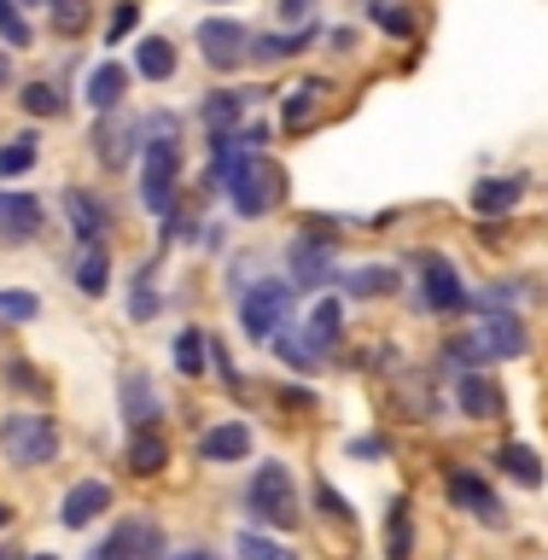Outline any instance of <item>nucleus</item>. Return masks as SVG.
<instances>
[{"label": "nucleus", "mask_w": 548, "mask_h": 560, "mask_svg": "<svg viewBox=\"0 0 548 560\" xmlns=\"http://www.w3.org/2000/svg\"><path fill=\"white\" fill-rule=\"evenodd\" d=\"M65 438H59V420L53 415H7L0 420V455L18 467V472H42L59 462Z\"/></svg>", "instance_id": "nucleus-1"}, {"label": "nucleus", "mask_w": 548, "mask_h": 560, "mask_svg": "<svg viewBox=\"0 0 548 560\" xmlns=\"http://www.w3.org/2000/svg\"><path fill=\"white\" fill-rule=\"evenodd\" d=\"M525 327H520V315L508 310V315H485L479 327H467L462 339L450 345V357L462 362V368H479V362H508V357H525Z\"/></svg>", "instance_id": "nucleus-2"}, {"label": "nucleus", "mask_w": 548, "mask_h": 560, "mask_svg": "<svg viewBox=\"0 0 548 560\" xmlns=\"http://www.w3.org/2000/svg\"><path fill=\"white\" fill-rule=\"evenodd\" d=\"M245 508H252L257 525H280V532H292V525L304 520V508H298V485H292V472L280 462L257 467L252 490H245Z\"/></svg>", "instance_id": "nucleus-3"}, {"label": "nucleus", "mask_w": 548, "mask_h": 560, "mask_svg": "<svg viewBox=\"0 0 548 560\" xmlns=\"http://www.w3.org/2000/svg\"><path fill=\"white\" fill-rule=\"evenodd\" d=\"M228 199H234V210H240V217H269V210L280 205V199H287V175H280L275 164H269V158H245V164L234 170V175H228Z\"/></svg>", "instance_id": "nucleus-4"}, {"label": "nucleus", "mask_w": 548, "mask_h": 560, "mask_svg": "<svg viewBox=\"0 0 548 560\" xmlns=\"http://www.w3.org/2000/svg\"><path fill=\"white\" fill-rule=\"evenodd\" d=\"M88 560H170V542H164V525L135 514L123 520L117 532H105L94 549H88Z\"/></svg>", "instance_id": "nucleus-5"}, {"label": "nucleus", "mask_w": 548, "mask_h": 560, "mask_svg": "<svg viewBox=\"0 0 548 560\" xmlns=\"http://www.w3.org/2000/svg\"><path fill=\"white\" fill-rule=\"evenodd\" d=\"M175 175H182V147H175L170 135L147 140V158H140V205L158 210V217H170V205H175Z\"/></svg>", "instance_id": "nucleus-6"}, {"label": "nucleus", "mask_w": 548, "mask_h": 560, "mask_svg": "<svg viewBox=\"0 0 548 560\" xmlns=\"http://www.w3.org/2000/svg\"><path fill=\"white\" fill-rule=\"evenodd\" d=\"M287 322H292V280H263L240 298V327L252 339H275V332H287Z\"/></svg>", "instance_id": "nucleus-7"}, {"label": "nucleus", "mask_w": 548, "mask_h": 560, "mask_svg": "<svg viewBox=\"0 0 548 560\" xmlns=\"http://www.w3.org/2000/svg\"><path fill=\"white\" fill-rule=\"evenodd\" d=\"M455 409H462V420H502L508 415V397L502 385L479 374V368H462L455 374Z\"/></svg>", "instance_id": "nucleus-8"}, {"label": "nucleus", "mask_w": 548, "mask_h": 560, "mask_svg": "<svg viewBox=\"0 0 548 560\" xmlns=\"http://www.w3.org/2000/svg\"><path fill=\"white\" fill-rule=\"evenodd\" d=\"M199 47H205V59L217 70L252 59V35H245L240 18H205V24H199Z\"/></svg>", "instance_id": "nucleus-9"}, {"label": "nucleus", "mask_w": 548, "mask_h": 560, "mask_svg": "<svg viewBox=\"0 0 548 560\" xmlns=\"http://www.w3.org/2000/svg\"><path fill=\"white\" fill-rule=\"evenodd\" d=\"M420 298H427V310H438V315H455V310H467L473 298H467V287H462V275H455V262H444V257H420Z\"/></svg>", "instance_id": "nucleus-10"}, {"label": "nucleus", "mask_w": 548, "mask_h": 560, "mask_svg": "<svg viewBox=\"0 0 548 560\" xmlns=\"http://www.w3.org/2000/svg\"><path fill=\"white\" fill-rule=\"evenodd\" d=\"M105 514H112V485L105 479H77L59 502V520L70 525V532H88V525L105 520Z\"/></svg>", "instance_id": "nucleus-11"}, {"label": "nucleus", "mask_w": 548, "mask_h": 560, "mask_svg": "<svg viewBox=\"0 0 548 560\" xmlns=\"http://www.w3.org/2000/svg\"><path fill=\"white\" fill-rule=\"evenodd\" d=\"M444 490H450V502H455V508H467V514H479L485 525H497V520H502V502H497V490H490V485L479 479V472H467V467H450Z\"/></svg>", "instance_id": "nucleus-12"}, {"label": "nucleus", "mask_w": 548, "mask_h": 560, "mask_svg": "<svg viewBox=\"0 0 548 560\" xmlns=\"http://www.w3.org/2000/svg\"><path fill=\"white\" fill-rule=\"evenodd\" d=\"M117 397H123V420H129V432H140V427H158V420H164V402H158L152 380L140 374V368H129V374H123Z\"/></svg>", "instance_id": "nucleus-13"}, {"label": "nucleus", "mask_w": 548, "mask_h": 560, "mask_svg": "<svg viewBox=\"0 0 548 560\" xmlns=\"http://www.w3.org/2000/svg\"><path fill=\"white\" fill-rule=\"evenodd\" d=\"M199 455H205L210 467L245 462V455H252V427H245V420H217V427L199 438Z\"/></svg>", "instance_id": "nucleus-14"}, {"label": "nucleus", "mask_w": 548, "mask_h": 560, "mask_svg": "<svg viewBox=\"0 0 548 560\" xmlns=\"http://www.w3.org/2000/svg\"><path fill=\"white\" fill-rule=\"evenodd\" d=\"M0 234L18 240V245L42 234V199H30V192H0Z\"/></svg>", "instance_id": "nucleus-15"}, {"label": "nucleus", "mask_w": 548, "mask_h": 560, "mask_svg": "<svg viewBox=\"0 0 548 560\" xmlns=\"http://www.w3.org/2000/svg\"><path fill=\"white\" fill-rule=\"evenodd\" d=\"M135 147H140V122H129V117H105V122H100V135H94L100 164L123 170V164L135 158Z\"/></svg>", "instance_id": "nucleus-16"}, {"label": "nucleus", "mask_w": 548, "mask_h": 560, "mask_svg": "<svg viewBox=\"0 0 548 560\" xmlns=\"http://www.w3.org/2000/svg\"><path fill=\"white\" fill-rule=\"evenodd\" d=\"M164 467H170V438L158 432V427L129 432V472H140V479H158Z\"/></svg>", "instance_id": "nucleus-17"}, {"label": "nucleus", "mask_w": 548, "mask_h": 560, "mask_svg": "<svg viewBox=\"0 0 548 560\" xmlns=\"http://www.w3.org/2000/svg\"><path fill=\"white\" fill-rule=\"evenodd\" d=\"M65 217H70V228H77V240H82V245H100V240H105V228H112L105 205H100V199H88L82 187H70V192H65Z\"/></svg>", "instance_id": "nucleus-18"}, {"label": "nucleus", "mask_w": 548, "mask_h": 560, "mask_svg": "<svg viewBox=\"0 0 548 560\" xmlns=\"http://www.w3.org/2000/svg\"><path fill=\"white\" fill-rule=\"evenodd\" d=\"M339 332H345V315L333 298H322V304L310 310V322H304V345H310V357H322V350L339 345Z\"/></svg>", "instance_id": "nucleus-19"}, {"label": "nucleus", "mask_w": 548, "mask_h": 560, "mask_svg": "<svg viewBox=\"0 0 548 560\" xmlns=\"http://www.w3.org/2000/svg\"><path fill=\"white\" fill-rule=\"evenodd\" d=\"M520 199H525V187L514 182V175H508V182H502V175H490V182L473 187V210H479V217H508Z\"/></svg>", "instance_id": "nucleus-20"}, {"label": "nucleus", "mask_w": 548, "mask_h": 560, "mask_svg": "<svg viewBox=\"0 0 548 560\" xmlns=\"http://www.w3.org/2000/svg\"><path fill=\"white\" fill-rule=\"evenodd\" d=\"M322 280H333V257H327V245H292V287H322Z\"/></svg>", "instance_id": "nucleus-21"}, {"label": "nucleus", "mask_w": 548, "mask_h": 560, "mask_svg": "<svg viewBox=\"0 0 548 560\" xmlns=\"http://www.w3.org/2000/svg\"><path fill=\"white\" fill-rule=\"evenodd\" d=\"M70 280H77V292H88V298H100L105 287H112V257H105V245H82Z\"/></svg>", "instance_id": "nucleus-22"}, {"label": "nucleus", "mask_w": 548, "mask_h": 560, "mask_svg": "<svg viewBox=\"0 0 548 560\" xmlns=\"http://www.w3.org/2000/svg\"><path fill=\"white\" fill-rule=\"evenodd\" d=\"M385 560H415V514L409 502H392V514H385Z\"/></svg>", "instance_id": "nucleus-23"}, {"label": "nucleus", "mask_w": 548, "mask_h": 560, "mask_svg": "<svg viewBox=\"0 0 548 560\" xmlns=\"http://www.w3.org/2000/svg\"><path fill=\"white\" fill-rule=\"evenodd\" d=\"M123 88H129V70H123V65H100L94 77H88V105H94V112H117Z\"/></svg>", "instance_id": "nucleus-24"}, {"label": "nucleus", "mask_w": 548, "mask_h": 560, "mask_svg": "<svg viewBox=\"0 0 548 560\" xmlns=\"http://www.w3.org/2000/svg\"><path fill=\"white\" fill-rule=\"evenodd\" d=\"M315 35H322V24H304V30H287V35H263V42L252 47L257 65H275V59H292V52H304Z\"/></svg>", "instance_id": "nucleus-25"}, {"label": "nucleus", "mask_w": 548, "mask_h": 560, "mask_svg": "<svg viewBox=\"0 0 548 560\" xmlns=\"http://www.w3.org/2000/svg\"><path fill=\"white\" fill-rule=\"evenodd\" d=\"M497 467H502L514 485L543 490V462H537V450H525V444H502V450H497Z\"/></svg>", "instance_id": "nucleus-26"}, {"label": "nucleus", "mask_w": 548, "mask_h": 560, "mask_svg": "<svg viewBox=\"0 0 548 560\" xmlns=\"http://www.w3.org/2000/svg\"><path fill=\"white\" fill-rule=\"evenodd\" d=\"M135 70L147 82H170L175 77V47L164 42V35H147V42L135 47Z\"/></svg>", "instance_id": "nucleus-27"}, {"label": "nucleus", "mask_w": 548, "mask_h": 560, "mask_svg": "<svg viewBox=\"0 0 548 560\" xmlns=\"http://www.w3.org/2000/svg\"><path fill=\"white\" fill-rule=\"evenodd\" d=\"M345 292H350V298H392V292H397V269H385V262L350 269V275H345Z\"/></svg>", "instance_id": "nucleus-28"}, {"label": "nucleus", "mask_w": 548, "mask_h": 560, "mask_svg": "<svg viewBox=\"0 0 548 560\" xmlns=\"http://www.w3.org/2000/svg\"><path fill=\"white\" fill-rule=\"evenodd\" d=\"M205 357H210V345H205L199 327H182V332H175V374H182V380H199V374H205Z\"/></svg>", "instance_id": "nucleus-29"}, {"label": "nucleus", "mask_w": 548, "mask_h": 560, "mask_svg": "<svg viewBox=\"0 0 548 560\" xmlns=\"http://www.w3.org/2000/svg\"><path fill=\"white\" fill-rule=\"evenodd\" d=\"M322 94H327L322 82H298L287 94V112H280V117H287V129H310L315 112H322Z\"/></svg>", "instance_id": "nucleus-30"}, {"label": "nucleus", "mask_w": 548, "mask_h": 560, "mask_svg": "<svg viewBox=\"0 0 548 560\" xmlns=\"http://www.w3.org/2000/svg\"><path fill=\"white\" fill-rule=\"evenodd\" d=\"M234 555L240 560H298V549H287V542H275V537H263V532H240Z\"/></svg>", "instance_id": "nucleus-31"}, {"label": "nucleus", "mask_w": 548, "mask_h": 560, "mask_svg": "<svg viewBox=\"0 0 548 560\" xmlns=\"http://www.w3.org/2000/svg\"><path fill=\"white\" fill-rule=\"evenodd\" d=\"M35 315H42V298L35 292H24V287H0V322H35Z\"/></svg>", "instance_id": "nucleus-32"}, {"label": "nucleus", "mask_w": 548, "mask_h": 560, "mask_svg": "<svg viewBox=\"0 0 548 560\" xmlns=\"http://www.w3.org/2000/svg\"><path fill=\"white\" fill-rule=\"evenodd\" d=\"M240 105H245V94H210V105H205V122H210V135H228L240 122Z\"/></svg>", "instance_id": "nucleus-33"}, {"label": "nucleus", "mask_w": 548, "mask_h": 560, "mask_svg": "<svg viewBox=\"0 0 548 560\" xmlns=\"http://www.w3.org/2000/svg\"><path fill=\"white\" fill-rule=\"evenodd\" d=\"M24 112H30V117H59V112H65L59 88H53V82H30V88H24Z\"/></svg>", "instance_id": "nucleus-34"}, {"label": "nucleus", "mask_w": 548, "mask_h": 560, "mask_svg": "<svg viewBox=\"0 0 548 560\" xmlns=\"http://www.w3.org/2000/svg\"><path fill=\"white\" fill-rule=\"evenodd\" d=\"M35 152H42V147H35L30 135H18V140H7V147H0V175H24V170L35 164Z\"/></svg>", "instance_id": "nucleus-35"}, {"label": "nucleus", "mask_w": 548, "mask_h": 560, "mask_svg": "<svg viewBox=\"0 0 548 560\" xmlns=\"http://www.w3.org/2000/svg\"><path fill=\"white\" fill-rule=\"evenodd\" d=\"M0 42H7V47H30V24L18 18L12 0H0Z\"/></svg>", "instance_id": "nucleus-36"}, {"label": "nucleus", "mask_w": 548, "mask_h": 560, "mask_svg": "<svg viewBox=\"0 0 548 560\" xmlns=\"http://www.w3.org/2000/svg\"><path fill=\"white\" fill-rule=\"evenodd\" d=\"M374 18H380V30L403 35V42H409V35H415V18L403 12V7H392V0H374Z\"/></svg>", "instance_id": "nucleus-37"}, {"label": "nucleus", "mask_w": 548, "mask_h": 560, "mask_svg": "<svg viewBox=\"0 0 548 560\" xmlns=\"http://www.w3.org/2000/svg\"><path fill=\"white\" fill-rule=\"evenodd\" d=\"M53 24H59L65 35H77L88 24V7H82V0H53Z\"/></svg>", "instance_id": "nucleus-38"}, {"label": "nucleus", "mask_w": 548, "mask_h": 560, "mask_svg": "<svg viewBox=\"0 0 548 560\" xmlns=\"http://www.w3.org/2000/svg\"><path fill=\"white\" fill-rule=\"evenodd\" d=\"M135 24H140V7H135V0H123V7L112 12V24H105V42H123Z\"/></svg>", "instance_id": "nucleus-39"}, {"label": "nucleus", "mask_w": 548, "mask_h": 560, "mask_svg": "<svg viewBox=\"0 0 548 560\" xmlns=\"http://www.w3.org/2000/svg\"><path fill=\"white\" fill-rule=\"evenodd\" d=\"M7 385L12 392H42V374H35L30 362H7Z\"/></svg>", "instance_id": "nucleus-40"}, {"label": "nucleus", "mask_w": 548, "mask_h": 560, "mask_svg": "<svg viewBox=\"0 0 548 560\" xmlns=\"http://www.w3.org/2000/svg\"><path fill=\"white\" fill-rule=\"evenodd\" d=\"M473 304H485V310H514L520 304V287H490V292H479Z\"/></svg>", "instance_id": "nucleus-41"}, {"label": "nucleus", "mask_w": 548, "mask_h": 560, "mask_svg": "<svg viewBox=\"0 0 548 560\" xmlns=\"http://www.w3.org/2000/svg\"><path fill=\"white\" fill-rule=\"evenodd\" d=\"M315 502H322V508H327V514L339 520V525H350V508H345V497H339L333 485H315Z\"/></svg>", "instance_id": "nucleus-42"}, {"label": "nucleus", "mask_w": 548, "mask_h": 560, "mask_svg": "<svg viewBox=\"0 0 548 560\" xmlns=\"http://www.w3.org/2000/svg\"><path fill=\"white\" fill-rule=\"evenodd\" d=\"M129 315H135V322H152V315H158V292H152V287L129 292Z\"/></svg>", "instance_id": "nucleus-43"}, {"label": "nucleus", "mask_w": 548, "mask_h": 560, "mask_svg": "<svg viewBox=\"0 0 548 560\" xmlns=\"http://www.w3.org/2000/svg\"><path fill=\"white\" fill-rule=\"evenodd\" d=\"M350 455H385V444H380V438H357V444H350Z\"/></svg>", "instance_id": "nucleus-44"}, {"label": "nucleus", "mask_w": 548, "mask_h": 560, "mask_svg": "<svg viewBox=\"0 0 548 560\" xmlns=\"http://www.w3.org/2000/svg\"><path fill=\"white\" fill-rule=\"evenodd\" d=\"M280 12H287V18H304V12H310V0H280Z\"/></svg>", "instance_id": "nucleus-45"}, {"label": "nucleus", "mask_w": 548, "mask_h": 560, "mask_svg": "<svg viewBox=\"0 0 548 560\" xmlns=\"http://www.w3.org/2000/svg\"><path fill=\"white\" fill-rule=\"evenodd\" d=\"M170 560H217L210 549H182V555H170Z\"/></svg>", "instance_id": "nucleus-46"}, {"label": "nucleus", "mask_w": 548, "mask_h": 560, "mask_svg": "<svg viewBox=\"0 0 548 560\" xmlns=\"http://www.w3.org/2000/svg\"><path fill=\"white\" fill-rule=\"evenodd\" d=\"M7 82H12V59L0 52V88H7Z\"/></svg>", "instance_id": "nucleus-47"}, {"label": "nucleus", "mask_w": 548, "mask_h": 560, "mask_svg": "<svg viewBox=\"0 0 548 560\" xmlns=\"http://www.w3.org/2000/svg\"><path fill=\"white\" fill-rule=\"evenodd\" d=\"M7 525H12V502H0V532H7Z\"/></svg>", "instance_id": "nucleus-48"}, {"label": "nucleus", "mask_w": 548, "mask_h": 560, "mask_svg": "<svg viewBox=\"0 0 548 560\" xmlns=\"http://www.w3.org/2000/svg\"><path fill=\"white\" fill-rule=\"evenodd\" d=\"M0 560H30V555H12V549H0Z\"/></svg>", "instance_id": "nucleus-49"}, {"label": "nucleus", "mask_w": 548, "mask_h": 560, "mask_svg": "<svg viewBox=\"0 0 548 560\" xmlns=\"http://www.w3.org/2000/svg\"><path fill=\"white\" fill-rule=\"evenodd\" d=\"M30 560H59V555H30Z\"/></svg>", "instance_id": "nucleus-50"}]
</instances>
